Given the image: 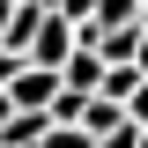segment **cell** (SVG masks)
<instances>
[{
  "mask_svg": "<svg viewBox=\"0 0 148 148\" xmlns=\"http://www.w3.org/2000/svg\"><path fill=\"white\" fill-rule=\"evenodd\" d=\"M59 89H67L59 74H45V67H22V74H15V89H8V104H15V111H45V119H52Z\"/></svg>",
  "mask_w": 148,
  "mask_h": 148,
  "instance_id": "obj_1",
  "label": "cell"
},
{
  "mask_svg": "<svg viewBox=\"0 0 148 148\" xmlns=\"http://www.w3.org/2000/svg\"><path fill=\"white\" fill-rule=\"evenodd\" d=\"M104 74H111V67H104V52L82 37V45H74V59L59 67V82H67V96H96V89H104Z\"/></svg>",
  "mask_w": 148,
  "mask_h": 148,
  "instance_id": "obj_2",
  "label": "cell"
},
{
  "mask_svg": "<svg viewBox=\"0 0 148 148\" xmlns=\"http://www.w3.org/2000/svg\"><path fill=\"white\" fill-rule=\"evenodd\" d=\"M133 119L119 104H111V96H89V119H82V133H89V141H111V133H126Z\"/></svg>",
  "mask_w": 148,
  "mask_h": 148,
  "instance_id": "obj_3",
  "label": "cell"
},
{
  "mask_svg": "<svg viewBox=\"0 0 148 148\" xmlns=\"http://www.w3.org/2000/svg\"><path fill=\"white\" fill-rule=\"evenodd\" d=\"M96 30H141V0H96Z\"/></svg>",
  "mask_w": 148,
  "mask_h": 148,
  "instance_id": "obj_4",
  "label": "cell"
},
{
  "mask_svg": "<svg viewBox=\"0 0 148 148\" xmlns=\"http://www.w3.org/2000/svg\"><path fill=\"white\" fill-rule=\"evenodd\" d=\"M45 148H96V141H89L82 126H52V133H45Z\"/></svg>",
  "mask_w": 148,
  "mask_h": 148,
  "instance_id": "obj_5",
  "label": "cell"
},
{
  "mask_svg": "<svg viewBox=\"0 0 148 148\" xmlns=\"http://www.w3.org/2000/svg\"><path fill=\"white\" fill-rule=\"evenodd\" d=\"M15 74H22V59H15V52H0V96L15 89Z\"/></svg>",
  "mask_w": 148,
  "mask_h": 148,
  "instance_id": "obj_6",
  "label": "cell"
},
{
  "mask_svg": "<svg viewBox=\"0 0 148 148\" xmlns=\"http://www.w3.org/2000/svg\"><path fill=\"white\" fill-rule=\"evenodd\" d=\"M96 148H148V141H141V133L126 126V133H111V141H96Z\"/></svg>",
  "mask_w": 148,
  "mask_h": 148,
  "instance_id": "obj_7",
  "label": "cell"
},
{
  "mask_svg": "<svg viewBox=\"0 0 148 148\" xmlns=\"http://www.w3.org/2000/svg\"><path fill=\"white\" fill-rule=\"evenodd\" d=\"M133 67H141V82H148V30H141V59H133Z\"/></svg>",
  "mask_w": 148,
  "mask_h": 148,
  "instance_id": "obj_8",
  "label": "cell"
},
{
  "mask_svg": "<svg viewBox=\"0 0 148 148\" xmlns=\"http://www.w3.org/2000/svg\"><path fill=\"white\" fill-rule=\"evenodd\" d=\"M8 119H15V104H8V96H0V133H8Z\"/></svg>",
  "mask_w": 148,
  "mask_h": 148,
  "instance_id": "obj_9",
  "label": "cell"
}]
</instances>
